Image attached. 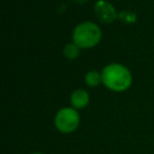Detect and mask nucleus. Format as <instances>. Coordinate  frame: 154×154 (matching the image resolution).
<instances>
[{
	"instance_id": "f03ea898",
	"label": "nucleus",
	"mask_w": 154,
	"mask_h": 154,
	"mask_svg": "<svg viewBox=\"0 0 154 154\" xmlns=\"http://www.w3.org/2000/svg\"><path fill=\"white\" fill-rule=\"evenodd\" d=\"M102 37L100 26L94 22H82L72 31V42L81 49L95 47Z\"/></svg>"
},
{
	"instance_id": "423d86ee",
	"label": "nucleus",
	"mask_w": 154,
	"mask_h": 154,
	"mask_svg": "<svg viewBox=\"0 0 154 154\" xmlns=\"http://www.w3.org/2000/svg\"><path fill=\"white\" fill-rule=\"evenodd\" d=\"M84 82L88 87L90 88H95L97 85H100L102 83V76L101 72L96 71V70H90L85 73L84 76Z\"/></svg>"
},
{
	"instance_id": "f257e3e1",
	"label": "nucleus",
	"mask_w": 154,
	"mask_h": 154,
	"mask_svg": "<svg viewBox=\"0 0 154 154\" xmlns=\"http://www.w3.org/2000/svg\"><path fill=\"white\" fill-rule=\"evenodd\" d=\"M102 84L116 93L125 91L132 83V76L130 70L119 63H111L101 70Z\"/></svg>"
},
{
	"instance_id": "7ed1b4c3",
	"label": "nucleus",
	"mask_w": 154,
	"mask_h": 154,
	"mask_svg": "<svg viewBox=\"0 0 154 154\" xmlns=\"http://www.w3.org/2000/svg\"><path fill=\"white\" fill-rule=\"evenodd\" d=\"M81 123V117L73 107H63L54 116V126L61 134L75 132Z\"/></svg>"
},
{
	"instance_id": "20e7f679",
	"label": "nucleus",
	"mask_w": 154,
	"mask_h": 154,
	"mask_svg": "<svg viewBox=\"0 0 154 154\" xmlns=\"http://www.w3.org/2000/svg\"><path fill=\"white\" fill-rule=\"evenodd\" d=\"M94 13L96 18L105 24H109L119 17L116 7L107 0H97L94 4Z\"/></svg>"
},
{
	"instance_id": "6e6552de",
	"label": "nucleus",
	"mask_w": 154,
	"mask_h": 154,
	"mask_svg": "<svg viewBox=\"0 0 154 154\" xmlns=\"http://www.w3.org/2000/svg\"><path fill=\"white\" fill-rule=\"evenodd\" d=\"M30 154H45V153H40V152H35V153H30Z\"/></svg>"
},
{
	"instance_id": "0eeeda50",
	"label": "nucleus",
	"mask_w": 154,
	"mask_h": 154,
	"mask_svg": "<svg viewBox=\"0 0 154 154\" xmlns=\"http://www.w3.org/2000/svg\"><path fill=\"white\" fill-rule=\"evenodd\" d=\"M79 51H81V48H79L77 45H75L73 42L65 45V47H64V49H63L65 58L69 59V60L76 59V58L79 55Z\"/></svg>"
},
{
	"instance_id": "39448f33",
	"label": "nucleus",
	"mask_w": 154,
	"mask_h": 154,
	"mask_svg": "<svg viewBox=\"0 0 154 154\" xmlns=\"http://www.w3.org/2000/svg\"><path fill=\"white\" fill-rule=\"evenodd\" d=\"M70 102H71V107H73L77 111L87 107L89 103L88 91L85 89H82V88L73 90L72 94L70 95Z\"/></svg>"
}]
</instances>
